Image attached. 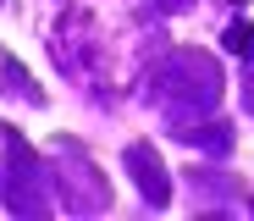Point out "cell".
Instances as JSON below:
<instances>
[{
  "label": "cell",
  "instance_id": "1",
  "mask_svg": "<svg viewBox=\"0 0 254 221\" xmlns=\"http://www.w3.org/2000/svg\"><path fill=\"white\" fill-rule=\"evenodd\" d=\"M155 88H160L166 100H193V88H199V100L216 105V100H221V72H216V61H210V56L183 50V56H172V67H160Z\"/></svg>",
  "mask_w": 254,
  "mask_h": 221
},
{
  "label": "cell",
  "instance_id": "2",
  "mask_svg": "<svg viewBox=\"0 0 254 221\" xmlns=\"http://www.w3.org/2000/svg\"><path fill=\"white\" fill-rule=\"evenodd\" d=\"M127 171H133L138 194L149 199V210H166V199H172V177H166V166H160V155H155L149 144H133V149H127Z\"/></svg>",
  "mask_w": 254,
  "mask_h": 221
},
{
  "label": "cell",
  "instance_id": "3",
  "mask_svg": "<svg viewBox=\"0 0 254 221\" xmlns=\"http://www.w3.org/2000/svg\"><path fill=\"white\" fill-rule=\"evenodd\" d=\"M227 50L254 56V22H232V28H227Z\"/></svg>",
  "mask_w": 254,
  "mask_h": 221
},
{
  "label": "cell",
  "instance_id": "4",
  "mask_svg": "<svg viewBox=\"0 0 254 221\" xmlns=\"http://www.w3.org/2000/svg\"><path fill=\"white\" fill-rule=\"evenodd\" d=\"M6 94H28V100H45V94H39V83H33L28 72H17V67L6 72Z\"/></svg>",
  "mask_w": 254,
  "mask_h": 221
}]
</instances>
